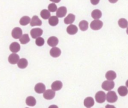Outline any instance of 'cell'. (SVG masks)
I'll list each match as a JSON object with an SVG mask.
<instances>
[{"instance_id":"obj_22","label":"cell","mask_w":128,"mask_h":108,"mask_svg":"<svg viewBox=\"0 0 128 108\" xmlns=\"http://www.w3.org/2000/svg\"><path fill=\"white\" fill-rule=\"evenodd\" d=\"M116 77V73L113 70H109L106 72V78L108 80H112Z\"/></svg>"},{"instance_id":"obj_1","label":"cell","mask_w":128,"mask_h":108,"mask_svg":"<svg viewBox=\"0 0 128 108\" xmlns=\"http://www.w3.org/2000/svg\"><path fill=\"white\" fill-rule=\"evenodd\" d=\"M118 96L115 92L110 91L106 94V100L108 102H114L118 100Z\"/></svg>"},{"instance_id":"obj_32","label":"cell","mask_w":128,"mask_h":108,"mask_svg":"<svg viewBox=\"0 0 128 108\" xmlns=\"http://www.w3.org/2000/svg\"><path fill=\"white\" fill-rule=\"evenodd\" d=\"M90 0V2L93 5L98 4L100 2V0Z\"/></svg>"},{"instance_id":"obj_21","label":"cell","mask_w":128,"mask_h":108,"mask_svg":"<svg viewBox=\"0 0 128 108\" xmlns=\"http://www.w3.org/2000/svg\"><path fill=\"white\" fill-rule=\"evenodd\" d=\"M118 92L120 96H126L128 93V90L126 86H120L118 89Z\"/></svg>"},{"instance_id":"obj_20","label":"cell","mask_w":128,"mask_h":108,"mask_svg":"<svg viewBox=\"0 0 128 108\" xmlns=\"http://www.w3.org/2000/svg\"><path fill=\"white\" fill-rule=\"evenodd\" d=\"M26 102L28 106H34L36 104V100L34 96H29L26 98Z\"/></svg>"},{"instance_id":"obj_24","label":"cell","mask_w":128,"mask_h":108,"mask_svg":"<svg viewBox=\"0 0 128 108\" xmlns=\"http://www.w3.org/2000/svg\"><path fill=\"white\" fill-rule=\"evenodd\" d=\"M30 38H29V36L28 34H24L23 35H22L19 39V41L22 44H24L28 43L30 42Z\"/></svg>"},{"instance_id":"obj_29","label":"cell","mask_w":128,"mask_h":108,"mask_svg":"<svg viewBox=\"0 0 128 108\" xmlns=\"http://www.w3.org/2000/svg\"><path fill=\"white\" fill-rule=\"evenodd\" d=\"M118 24L121 28H125L128 26V22L126 19L122 18L118 20Z\"/></svg>"},{"instance_id":"obj_5","label":"cell","mask_w":128,"mask_h":108,"mask_svg":"<svg viewBox=\"0 0 128 108\" xmlns=\"http://www.w3.org/2000/svg\"><path fill=\"white\" fill-rule=\"evenodd\" d=\"M43 33V30L40 28H34L31 30L30 34L31 36L33 38H36L42 35Z\"/></svg>"},{"instance_id":"obj_18","label":"cell","mask_w":128,"mask_h":108,"mask_svg":"<svg viewBox=\"0 0 128 108\" xmlns=\"http://www.w3.org/2000/svg\"><path fill=\"white\" fill-rule=\"evenodd\" d=\"M75 20V16L72 14H69L64 19V22L66 24H71Z\"/></svg>"},{"instance_id":"obj_2","label":"cell","mask_w":128,"mask_h":108,"mask_svg":"<svg viewBox=\"0 0 128 108\" xmlns=\"http://www.w3.org/2000/svg\"><path fill=\"white\" fill-rule=\"evenodd\" d=\"M102 22L98 19H96L91 22L90 24V27L92 30H96L100 29L102 28Z\"/></svg>"},{"instance_id":"obj_28","label":"cell","mask_w":128,"mask_h":108,"mask_svg":"<svg viewBox=\"0 0 128 108\" xmlns=\"http://www.w3.org/2000/svg\"><path fill=\"white\" fill-rule=\"evenodd\" d=\"M41 17L44 20H47L50 16V13L48 10L44 9L42 10L40 13Z\"/></svg>"},{"instance_id":"obj_10","label":"cell","mask_w":128,"mask_h":108,"mask_svg":"<svg viewBox=\"0 0 128 108\" xmlns=\"http://www.w3.org/2000/svg\"><path fill=\"white\" fill-rule=\"evenodd\" d=\"M67 12L66 8L65 6H60L56 10V15L58 18L64 17Z\"/></svg>"},{"instance_id":"obj_19","label":"cell","mask_w":128,"mask_h":108,"mask_svg":"<svg viewBox=\"0 0 128 108\" xmlns=\"http://www.w3.org/2000/svg\"><path fill=\"white\" fill-rule=\"evenodd\" d=\"M18 66L19 68H25L28 64V62L26 59L24 58H22L18 62Z\"/></svg>"},{"instance_id":"obj_3","label":"cell","mask_w":128,"mask_h":108,"mask_svg":"<svg viewBox=\"0 0 128 108\" xmlns=\"http://www.w3.org/2000/svg\"><path fill=\"white\" fill-rule=\"evenodd\" d=\"M95 98L98 103H103L106 100V95L104 92L99 91L97 92L95 96Z\"/></svg>"},{"instance_id":"obj_13","label":"cell","mask_w":128,"mask_h":108,"mask_svg":"<svg viewBox=\"0 0 128 108\" xmlns=\"http://www.w3.org/2000/svg\"><path fill=\"white\" fill-rule=\"evenodd\" d=\"M46 90V86L42 83H38L34 86V90L38 94H42Z\"/></svg>"},{"instance_id":"obj_16","label":"cell","mask_w":128,"mask_h":108,"mask_svg":"<svg viewBox=\"0 0 128 108\" xmlns=\"http://www.w3.org/2000/svg\"><path fill=\"white\" fill-rule=\"evenodd\" d=\"M78 30L77 26L74 24H70L66 28L67 32L71 35L76 34Z\"/></svg>"},{"instance_id":"obj_4","label":"cell","mask_w":128,"mask_h":108,"mask_svg":"<svg viewBox=\"0 0 128 108\" xmlns=\"http://www.w3.org/2000/svg\"><path fill=\"white\" fill-rule=\"evenodd\" d=\"M114 86V82L112 80H105L104 81L102 84V88L108 91L112 90Z\"/></svg>"},{"instance_id":"obj_27","label":"cell","mask_w":128,"mask_h":108,"mask_svg":"<svg viewBox=\"0 0 128 108\" xmlns=\"http://www.w3.org/2000/svg\"><path fill=\"white\" fill-rule=\"evenodd\" d=\"M30 22V18L28 16H24L20 20V24L22 26H26Z\"/></svg>"},{"instance_id":"obj_36","label":"cell","mask_w":128,"mask_h":108,"mask_svg":"<svg viewBox=\"0 0 128 108\" xmlns=\"http://www.w3.org/2000/svg\"><path fill=\"white\" fill-rule=\"evenodd\" d=\"M126 33H127V34H128V28H127V29H126Z\"/></svg>"},{"instance_id":"obj_25","label":"cell","mask_w":128,"mask_h":108,"mask_svg":"<svg viewBox=\"0 0 128 108\" xmlns=\"http://www.w3.org/2000/svg\"><path fill=\"white\" fill-rule=\"evenodd\" d=\"M78 26L81 30L85 31V30H87L88 28V24L87 21H86L85 20H83L80 22Z\"/></svg>"},{"instance_id":"obj_12","label":"cell","mask_w":128,"mask_h":108,"mask_svg":"<svg viewBox=\"0 0 128 108\" xmlns=\"http://www.w3.org/2000/svg\"><path fill=\"white\" fill-rule=\"evenodd\" d=\"M20 45L17 42H13L10 46V50L14 53L18 52L20 51Z\"/></svg>"},{"instance_id":"obj_17","label":"cell","mask_w":128,"mask_h":108,"mask_svg":"<svg viewBox=\"0 0 128 108\" xmlns=\"http://www.w3.org/2000/svg\"><path fill=\"white\" fill-rule=\"evenodd\" d=\"M84 104L86 108H90L94 104V100L92 97H87L84 99Z\"/></svg>"},{"instance_id":"obj_26","label":"cell","mask_w":128,"mask_h":108,"mask_svg":"<svg viewBox=\"0 0 128 108\" xmlns=\"http://www.w3.org/2000/svg\"><path fill=\"white\" fill-rule=\"evenodd\" d=\"M92 17L95 20L99 19L101 18L102 14L100 10H94L92 12Z\"/></svg>"},{"instance_id":"obj_6","label":"cell","mask_w":128,"mask_h":108,"mask_svg":"<svg viewBox=\"0 0 128 108\" xmlns=\"http://www.w3.org/2000/svg\"><path fill=\"white\" fill-rule=\"evenodd\" d=\"M22 29L19 27L14 28L12 32V36L13 38L15 39H18L22 36Z\"/></svg>"},{"instance_id":"obj_8","label":"cell","mask_w":128,"mask_h":108,"mask_svg":"<svg viewBox=\"0 0 128 108\" xmlns=\"http://www.w3.org/2000/svg\"><path fill=\"white\" fill-rule=\"evenodd\" d=\"M19 60H20L19 56L18 54H16V53H13L10 54L8 58V62L12 64H14L18 63Z\"/></svg>"},{"instance_id":"obj_33","label":"cell","mask_w":128,"mask_h":108,"mask_svg":"<svg viewBox=\"0 0 128 108\" xmlns=\"http://www.w3.org/2000/svg\"><path fill=\"white\" fill-rule=\"evenodd\" d=\"M50 0L53 2L54 3H58L60 1V0Z\"/></svg>"},{"instance_id":"obj_23","label":"cell","mask_w":128,"mask_h":108,"mask_svg":"<svg viewBox=\"0 0 128 108\" xmlns=\"http://www.w3.org/2000/svg\"><path fill=\"white\" fill-rule=\"evenodd\" d=\"M48 23L51 26H56L58 23V18L56 16H52L48 18Z\"/></svg>"},{"instance_id":"obj_9","label":"cell","mask_w":128,"mask_h":108,"mask_svg":"<svg viewBox=\"0 0 128 108\" xmlns=\"http://www.w3.org/2000/svg\"><path fill=\"white\" fill-rule=\"evenodd\" d=\"M42 24V20L38 18L37 16H34L30 22V25L32 26H40Z\"/></svg>"},{"instance_id":"obj_14","label":"cell","mask_w":128,"mask_h":108,"mask_svg":"<svg viewBox=\"0 0 128 108\" xmlns=\"http://www.w3.org/2000/svg\"><path fill=\"white\" fill-rule=\"evenodd\" d=\"M48 44L50 46H56L58 43V38L54 36L50 37L47 41Z\"/></svg>"},{"instance_id":"obj_31","label":"cell","mask_w":128,"mask_h":108,"mask_svg":"<svg viewBox=\"0 0 128 108\" xmlns=\"http://www.w3.org/2000/svg\"><path fill=\"white\" fill-rule=\"evenodd\" d=\"M57 9V6L54 3H51L48 6V10L50 12H54Z\"/></svg>"},{"instance_id":"obj_7","label":"cell","mask_w":128,"mask_h":108,"mask_svg":"<svg viewBox=\"0 0 128 108\" xmlns=\"http://www.w3.org/2000/svg\"><path fill=\"white\" fill-rule=\"evenodd\" d=\"M55 94H56V92L54 90H52L48 89L44 92L43 94V96L45 99L50 100L52 99L54 97Z\"/></svg>"},{"instance_id":"obj_35","label":"cell","mask_w":128,"mask_h":108,"mask_svg":"<svg viewBox=\"0 0 128 108\" xmlns=\"http://www.w3.org/2000/svg\"><path fill=\"white\" fill-rule=\"evenodd\" d=\"M126 86L128 88V80H126Z\"/></svg>"},{"instance_id":"obj_15","label":"cell","mask_w":128,"mask_h":108,"mask_svg":"<svg viewBox=\"0 0 128 108\" xmlns=\"http://www.w3.org/2000/svg\"><path fill=\"white\" fill-rule=\"evenodd\" d=\"M62 86V82L60 80H56L52 82L51 85L52 89L54 91L60 90Z\"/></svg>"},{"instance_id":"obj_30","label":"cell","mask_w":128,"mask_h":108,"mask_svg":"<svg viewBox=\"0 0 128 108\" xmlns=\"http://www.w3.org/2000/svg\"><path fill=\"white\" fill-rule=\"evenodd\" d=\"M35 42H36V44L38 46H42L44 44V39L42 38V37H38L36 38V40L35 41Z\"/></svg>"},{"instance_id":"obj_11","label":"cell","mask_w":128,"mask_h":108,"mask_svg":"<svg viewBox=\"0 0 128 108\" xmlns=\"http://www.w3.org/2000/svg\"><path fill=\"white\" fill-rule=\"evenodd\" d=\"M50 54L52 57L58 58L60 55L61 50L58 48L54 46L52 48L50 49Z\"/></svg>"},{"instance_id":"obj_34","label":"cell","mask_w":128,"mask_h":108,"mask_svg":"<svg viewBox=\"0 0 128 108\" xmlns=\"http://www.w3.org/2000/svg\"><path fill=\"white\" fill-rule=\"evenodd\" d=\"M108 1H109L110 3L114 4V3L118 1V0H108Z\"/></svg>"}]
</instances>
